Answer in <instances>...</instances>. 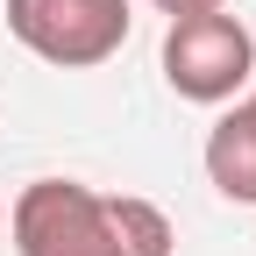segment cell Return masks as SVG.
Wrapping results in <instances>:
<instances>
[{
    "label": "cell",
    "instance_id": "6da1fadb",
    "mask_svg": "<svg viewBox=\"0 0 256 256\" xmlns=\"http://www.w3.org/2000/svg\"><path fill=\"white\" fill-rule=\"evenodd\" d=\"M14 256H171V214L136 192H92L78 178H36L8 206Z\"/></svg>",
    "mask_w": 256,
    "mask_h": 256
},
{
    "label": "cell",
    "instance_id": "7a4b0ae2",
    "mask_svg": "<svg viewBox=\"0 0 256 256\" xmlns=\"http://www.w3.org/2000/svg\"><path fill=\"white\" fill-rule=\"evenodd\" d=\"M256 78V36L249 22L214 8V14H178L164 28V86L192 107H228Z\"/></svg>",
    "mask_w": 256,
    "mask_h": 256
},
{
    "label": "cell",
    "instance_id": "3957f363",
    "mask_svg": "<svg viewBox=\"0 0 256 256\" xmlns=\"http://www.w3.org/2000/svg\"><path fill=\"white\" fill-rule=\"evenodd\" d=\"M136 14H128V0H8V36L57 64V72H92V64H107Z\"/></svg>",
    "mask_w": 256,
    "mask_h": 256
},
{
    "label": "cell",
    "instance_id": "277c9868",
    "mask_svg": "<svg viewBox=\"0 0 256 256\" xmlns=\"http://www.w3.org/2000/svg\"><path fill=\"white\" fill-rule=\"evenodd\" d=\"M200 164H206V185H214L228 206H256V114H249L242 100L206 128Z\"/></svg>",
    "mask_w": 256,
    "mask_h": 256
},
{
    "label": "cell",
    "instance_id": "5b68a950",
    "mask_svg": "<svg viewBox=\"0 0 256 256\" xmlns=\"http://www.w3.org/2000/svg\"><path fill=\"white\" fill-rule=\"evenodd\" d=\"M150 8L178 22V14H214V8H228V0H150Z\"/></svg>",
    "mask_w": 256,
    "mask_h": 256
},
{
    "label": "cell",
    "instance_id": "8992f818",
    "mask_svg": "<svg viewBox=\"0 0 256 256\" xmlns=\"http://www.w3.org/2000/svg\"><path fill=\"white\" fill-rule=\"evenodd\" d=\"M242 107H249V114H256V78H249V92H242Z\"/></svg>",
    "mask_w": 256,
    "mask_h": 256
},
{
    "label": "cell",
    "instance_id": "52a82bcc",
    "mask_svg": "<svg viewBox=\"0 0 256 256\" xmlns=\"http://www.w3.org/2000/svg\"><path fill=\"white\" fill-rule=\"evenodd\" d=\"M0 228H8V200H0Z\"/></svg>",
    "mask_w": 256,
    "mask_h": 256
}]
</instances>
